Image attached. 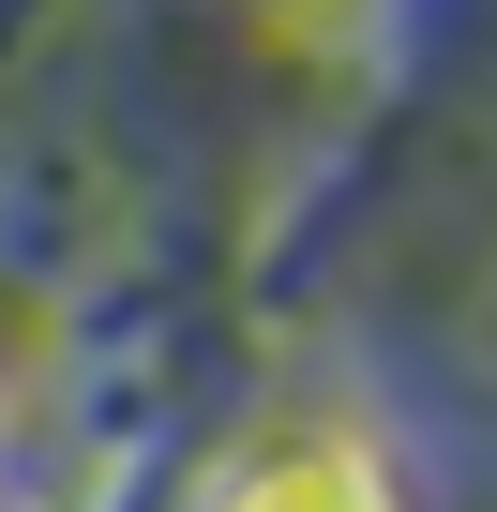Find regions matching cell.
I'll use <instances>...</instances> for the list:
<instances>
[{
  "label": "cell",
  "mask_w": 497,
  "mask_h": 512,
  "mask_svg": "<svg viewBox=\"0 0 497 512\" xmlns=\"http://www.w3.org/2000/svg\"><path fill=\"white\" fill-rule=\"evenodd\" d=\"M211 512H392V482L347 452V437H287V452H241L211 482Z\"/></svg>",
  "instance_id": "cell-1"
}]
</instances>
